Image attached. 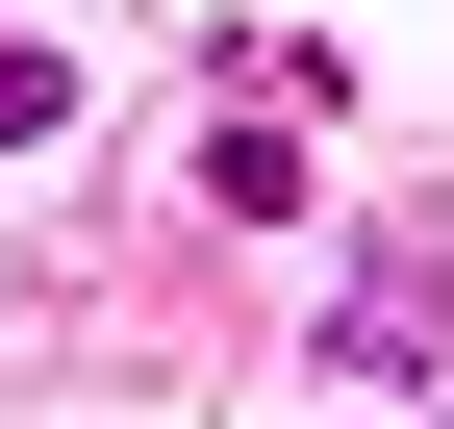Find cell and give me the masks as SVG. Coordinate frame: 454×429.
I'll list each match as a JSON object with an SVG mask.
<instances>
[{"label": "cell", "mask_w": 454, "mask_h": 429, "mask_svg": "<svg viewBox=\"0 0 454 429\" xmlns=\"http://www.w3.org/2000/svg\"><path fill=\"white\" fill-rule=\"evenodd\" d=\"M51 127H76V51H51L26 0H0V152H51Z\"/></svg>", "instance_id": "6da1fadb"}]
</instances>
